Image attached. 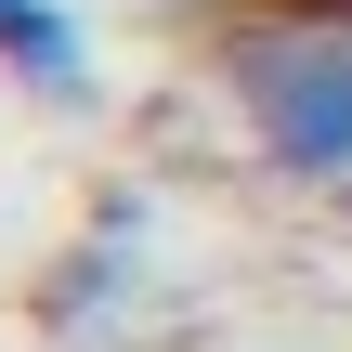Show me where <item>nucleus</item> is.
Masks as SVG:
<instances>
[{
  "instance_id": "nucleus-1",
  "label": "nucleus",
  "mask_w": 352,
  "mask_h": 352,
  "mask_svg": "<svg viewBox=\"0 0 352 352\" xmlns=\"http://www.w3.org/2000/svg\"><path fill=\"white\" fill-rule=\"evenodd\" d=\"M222 104L248 118V144L287 183L340 196L352 183V13L340 0H261V13H235L222 26Z\"/></svg>"
},
{
  "instance_id": "nucleus-3",
  "label": "nucleus",
  "mask_w": 352,
  "mask_h": 352,
  "mask_svg": "<svg viewBox=\"0 0 352 352\" xmlns=\"http://www.w3.org/2000/svg\"><path fill=\"white\" fill-rule=\"evenodd\" d=\"M144 13H170V26H235V13H261V0H144Z\"/></svg>"
},
{
  "instance_id": "nucleus-4",
  "label": "nucleus",
  "mask_w": 352,
  "mask_h": 352,
  "mask_svg": "<svg viewBox=\"0 0 352 352\" xmlns=\"http://www.w3.org/2000/svg\"><path fill=\"white\" fill-rule=\"evenodd\" d=\"M340 13H352V0H340Z\"/></svg>"
},
{
  "instance_id": "nucleus-2",
  "label": "nucleus",
  "mask_w": 352,
  "mask_h": 352,
  "mask_svg": "<svg viewBox=\"0 0 352 352\" xmlns=\"http://www.w3.org/2000/svg\"><path fill=\"white\" fill-rule=\"evenodd\" d=\"M0 78L39 91V104H91V78H104L91 13L78 0H0Z\"/></svg>"
}]
</instances>
